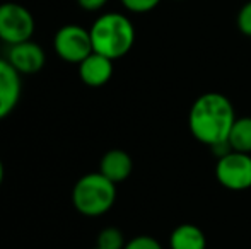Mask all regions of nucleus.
I'll return each mask as SVG.
<instances>
[{"label": "nucleus", "mask_w": 251, "mask_h": 249, "mask_svg": "<svg viewBox=\"0 0 251 249\" xmlns=\"http://www.w3.org/2000/svg\"><path fill=\"white\" fill-rule=\"evenodd\" d=\"M231 99L221 92H205L193 101L188 113V128L197 142L207 147L227 142L236 121Z\"/></svg>", "instance_id": "1"}, {"label": "nucleus", "mask_w": 251, "mask_h": 249, "mask_svg": "<svg viewBox=\"0 0 251 249\" xmlns=\"http://www.w3.org/2000/svg\"><path fill=\"white\" fill-rule=\"evenodd\" d=\"M93 50L113 62L123 58L135 43L132 21L120 12H106L98 17L89 29Z\"/></svg>", "instance_id": "2"}, {"label": "nucleus", "mask_w": 251, "mask_h": 249, "mask_svg": "<svg viewBox=\"0 0 251 249\" xmlns=\"http://www.w3.org/2000/svg\"><path fill=\"white\" fill-rule=\"evenodd\" d=\"M116 202V184L98 173L84 174L72 188V205L84 217H101Z\"/></svg>", "instance_id": "3"}, {"label": "nucleus", "mask_w": 251, "mask_h": 249, "mask_svg": "<svg viewBox=\"0 0 251 249\" xmlns=\"http://www.w3.org/2000/svg\"><path fill=\"white\" fill-rule=\"evenodd\" d=\"M34 34V17L24 5L16 2L0 3V40L5 45L23 43Z\"/></svg>", "instance_id": "4"}, {"label": "nucleus", "mask_w": 251, "mask_h": 249, "mask_svg": "<svg viewBox=\"0 0 251 249\" xmlns=\"http://www.w3.org/2000/svg\"><path fill=\"white\" fill-rule=\"evenodd\" d=\"M53 48L60 60L74 65H79L94 51L89 29L77 24H65L60 27L53 38Z\"/></svg>", "instance_id": "5"}, {"label": "nucleus", "mask_w": 251, "mask_h": 249, "mask_svg": "<svg viewBox=\"0 0 251 249\" xmlns=\"http://www.w3.org/2000/svg\"><path fill=\"white\" fill-rule=\"evenodd\" d=\"M215 180L229 191H246L251 188V154L231 150L217 157Z\"/></svg>", "instance_id": "6"}, {"label": "nucleus", "mask_w": 251, "mask_h": 249, "mask_svg": "<svg viewBox=\"0 0 251 249\" xmlns=\"http://www.w3.org/2000/svg\"><path fill=\"white\" fill-rule=\"evenodd\" d=\"M23 96V75L7 58H0V121L12 114Z\"/></svg>", "instance_id": "7"}, {"label": "nucleus", "mask_w": 251, "mask_h": 249, "mask_svg": "<svg viewBox=\"0 0 251 249\" xmlns=\"http://www.w3.org/2000/svg\"><path fill=\"white\" fill-rule=\"evenodd\" d=\"M7 60L21 75H34L43 70L47 63V53L41 48V45L27 40L9 46Z\"/></svg>", "instance_id": "8"}, {"label": "nucleus", "mask_w": 251, "mask_h": 249, "mask_svg": "<svg viewBox=\"0 0 251 249\" xmlns=\"http://www.w3.org/2000/svg\"><path fill=\"white\" fill-rule=\"evenodd\" d=\"M113 60L101 53H93L79 63V77L87 87H102L113 77Z\"/></svg>", "instance_id": "9"}, {"label": "nucleus", "mask_w": 251, "mask_h": 249, "mask_svg": "<svg viewBox=\"0 0 251 249\" xmlns=\"http://www.w3.org/2000/svg\"><path fill=\"white\" fill-rule=\"evenodd\" d=\"M100 173L115 184H120L130 178L133 171V160L128 152L122 149H111L102 154L100 160Z\"/></svg>", "instance_id": "10"}, {"label": "nucleus", "mask_w": 251, "mask_h": 249, "mask_svg": "<svg viewBox=\"0 0 251 249\" xmlns=\"http://www.w3.org/2000/svg\"><path fill=\"white\" fill-rule=\"evenodd\" d=\"M169 249H207V237L195 224H179L169 236Z\"/></svg>", "instance_id": "11"}, {"label": "nucleus", "mask_w": 251, "mask_h": 249, "mask_svg": "<svg viewBox=\"0 0 251 249\" xmlns=\"http://www.w3.org/2000/svg\"><path fill=\"white\" fill-rule=\"evenodd\" d=\"M227 143L232 150L243 154H251V118H236L227 136Z\"/></svg>", "instance_id": "12"}, {"label": "nucleus", "mask_w": 251, "mask_h": 249, "mask_svg": "<svg viewBox=\"0 0 251 249\" xmlns=\"http://www.w3.org/2000/svg\"><path fill=\"white\" fill-rule=\"evenodd\" d=\"M126 244V239L118 227H104L98 234L96 248L100 249H123Z\"/></svg>", "instance_id": "13"}, {"label": "nucleus", "mask_w": 251, "mask_h": 249, "mask_svg": "<svg viewBox=\"0 0 251 249\" xmlns=\"http://www.w3.org/2000/svg\"><path fill=\"white\" fill-rule=\"evenodd\" d=\"M123 249H164V248H162V244L155 237L142 234V236H135L130 241H126Z\"/></svg>", "instance_id": "14"}, {"label": "nucleus", "mask_w": 251, "mask_h": 249, "mask_svg": "<svg viewBox=\"0 0 251 249\" xmlns=\"http://www.w3.org/2000/svg\"><path fill=\"white\" fill-rule=\"evenodd\" d=\"M161 0H122V5L133 14H146L154 10Z\"/></svg>", "instance_id": "15"}, {"label": "nucleus", "mask_w": 251, "mask_h": 249, "mask_svg": "<svg viewBox=\"0 0 251 249\" xmlns=\"http://www.w3.org/2000/svg\"><path fill=\"white\" fill-rule=\"evenodd\" d=\"M236 26H238L239 33L251 38V0H248L239 9L238 17H236Z\"/></svg>", "instance_id": "16"}, {"label": "nucleus", "mask_w": 251, "mask_h": 249, "mask_svg": "<svg viewBox=\"0 0 251 249\" xmlns=\"http://www.w3.org/2000/svg\"><path fill=\"white\" fill-rule=\"evenodd\" d=\"M108 3V0H77V5L86 12H96L101 10Z\"/></svg>", "instance_id": "17"}, {"label": "nucleus", "mask_w": 251, "mask_h": 249, "mask_svg": "<svg viewBox=\"0 0 251 249\" xmlns=\"http://www.w3.org/2000/svg\"><path fill=\"white\" fill-rule=\"evenodd\" d=\"M3 183V164H2V159H0V186Z\"/></svg>", "instance_id": "18"}, {"label": "nucleus", "mask_w": 251, "mask_h": 249, "mask_svg": "<svg viewBox=\"0 0 251 249\" xmlns=\"http://www.w3.org/2000/svg\"><path fill=\"white\" fill-rule=\"evenodd\" d=\"M93 249H100V248H93Z\"/></svg>", "instance_id": "19"}]
</instances>
